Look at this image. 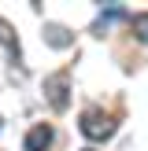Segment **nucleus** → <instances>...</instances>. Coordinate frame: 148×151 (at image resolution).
Returning a JSON list of instances; mask_svg holds the SVG:
<instances>
[{"instance_id": "f257e3e1", "label": "nucleus", "mask_w": 148, "mask_h": 151, "mask_svg": "<svg viewBox=\"0 0 148 151\" xmlns=\"http://www.w3.org/2000/svg\"><path fill=\"white\" fill-rule=\"evenodd\" d=\"M78 129H81V137H89V140H107L111 133H115V122H111L107 111H100V107H85V111H81Z\"/></svg>"}, {"instance_id": "f03ea898", "label": "nucleus", "mask_w": 148, "mask_h": 151, "mask_svg": "<svg viewBox=\"0 0 148 151\" xmlns=\"http://www.w3.org/2000/svg\"><path fill=\"white\" fill-rule=\"evenodd\" d=\"M67 92H70V78L67 74H52L44 81V96H48V103L56 111H67Z\"/></svg>"}, {"instance_id": "7ed1b4c3", "label": "nucleus", "mask_w": 148, "mask_h": 151, "mask_svg": "<svg viewBox=\"0 0 148 151\" xmlns=\"http://www.w3.org/2000/svg\"><path fill=\"white\" fill-rule=\"evenodd\" d=\"M52 140H56L52 125H33V129L26 133V140H22V147H26V151H48Z\"/></svg>"}, {"instance_id": "20e7f679", "label": "nucleus", "mask_w": 148, "mask_h": 151, "mask_svg": "<svg viewBox=\"0 0 148 151\" xmlns=\"http://www.w3.org/2000/svg\"><path fill=\"white\" fill-rule=\"evenodd\" d=\"M0 44H4V48H7V52H11V55H15V59H19V37H15V29H11V26H7V22H4V19H0Z\"/></svg>"}, {"instance_id": "39448f33", "label": "nucleus", "mask_w": 148, "mask_h": 151, "mask_svg": "<svg viewBox=\"0 0 148 151\" xmlns=\"http://www.w3.org/2000/svg\"><path fill=\"white\" fill-rule=\"evenodd\" d=\"M44 37H48L52 48H67V44H70V33H67L63 26H44Z\"/></svg>"}, {"instance_id": "423d86ee", "label": "nucleus", "mask_w": 148, "mask_h": 151, "mask_svg": "<svg viewBox=\"0 0 148 151\" xmlns=\"http://www.w3.org/2000/svg\"><path fill=\"white\" fill-rule=\"evenodd\" d=\"M133 33H137V41L141 44H148V11H141V15H133Z\"/></svg>"}, {"instance_id": "0eeeda50", "label": "nucleus", "mask_w": 148, "mask_h": 151, "mask_svg": "<svg viewBox=\"0 0 148 151\" xmlns=\"http://www.w3.org/2000/svg\"><path fill=\"white\" fill-rule=\"evenodd\" d=\"M122 15H126V7H122V4H111V7H104V11H100V26H107L111 19H122Z\"/></svg>"}, {"instance_id": "6e6552de", "label": "nucleus", "mask_w": 148, "mask_h": 151, "mask_svg": "<svg viewBox=\"0 0 148 151\" xmlns=\"http://www.w3.org/2000/svg\"><path fill=\"white\" fill-rule=\"evenodd\" d=\"M85 151H89V147H85Z\"/></svg>"}]
</instances>
